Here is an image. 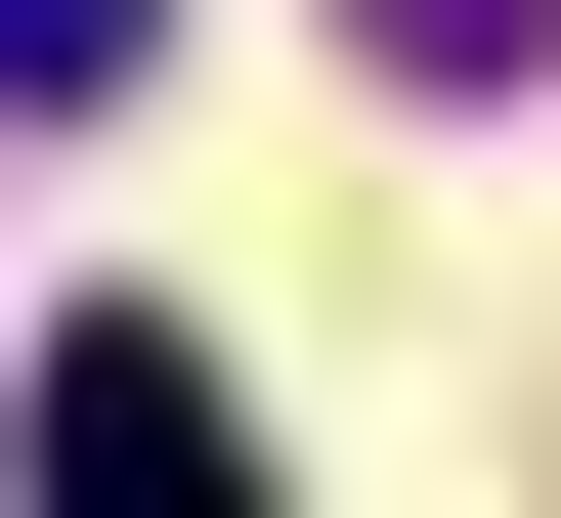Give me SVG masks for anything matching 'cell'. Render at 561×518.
Segmentation results:
<instances>
[{
    "mask_svg": "<svg viewBox=\"0 0 561 518\" xmlns=\"http://www.w3.org/2000/svg\"><path fill=\"white\" fill-rule=\"evenodd\" d=\"M44 475H87V518H216V475H260V389H216L173 302H87V346H44Z\"/></svg>",
    "mask_w": 561,
    "mask_h": 518,
    "instance_id": "obj_1",
    "label": "cell"
},
{
    "mask_svg": "<svg viewBox=\"0 0 561 518\" xmlns=\"http://www.w3.org/2000/svg\"><path fill=\"white\" fill-rule=\"evenodd\" d=\"M130 44L173 0H0V130H130Z\"/></svg>",
    "mask_w": 561,
    "mask_h": 518,
    "instance_id": "obj_2",
    "label": "cell"
},
{
    "mask_svg": "<svg viewBox=\"0 0 561 518\" xmlns=\"http://www.w3.org/2000/svg\"><path fill=\"white\" fill-rule=\"evenodd\" d=\"M518 44H561V0H389V87H518Z\"/></svg>",
    "mask_w": 561,
    "mask_h": 518,
    "instance_id": "obj_3",
    "label": "cell"
}]
</instances>
